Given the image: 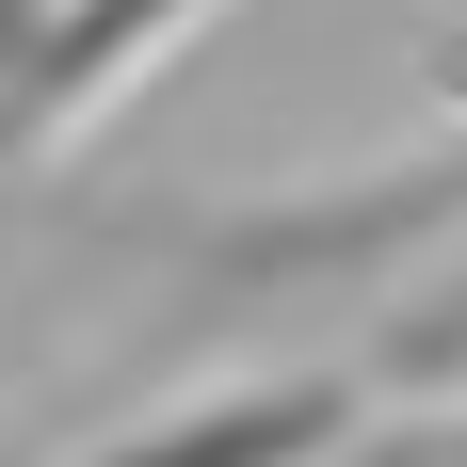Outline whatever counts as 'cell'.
<instances>
[{"instance_id":"2","label":"cell","mask_w":467,"mask_h":467,"mask_svg":"<svg viewBox=\"0 0 467 467\" xmlns=\"http://www.w3.org/2000/svg\"><path fill=\"white\" fill-rule=\"evenodd\" d=\"M226 0H48L33 33L0 48V161H33V145H81L97 113L130 81H161L193 33H210Z\"/></svg>"},{"instance_id":"4","label":"cell","mask_w":467,"mask_h":467,"mask_svg":"<svg viewBox=\"0 0 467 467\" xmlns=\"http://www.w3.org/2000/svg\"><path fill=\"white\" fill-rule=\"evenodd\" d=\"M371 387H435V403H467V258L420 275V290L371 323Z\"/></svg>"},{"instance_id":"1","label":"cell","mask_w":467,"mask_h":467,"mask_svg":"<svg viewBox=\"0 0 467 467\" xmlns=\"http://www.w3.org/2000/svg\"><path fill=\"white\" fill-rule=\"evenodd\" d=\"M435 226H467V130L435 161H387L355 193H242V210H113V242L210 275L226 306H290V290H355L387 258H420Z\"/></svg>"},{"instance_id":"3","label":"cell","mask_w":467,"mask_h":467,"mask_svg":"<svg viewBox=\"0 0 467 467\" xmlns=\"http://www.w3.org/2000/svg\"><path fill=\"white\" fill-rule=\"evenodd\" d=\"M355 403H371V371H242L210 403H161V420L97 435L81 467H338Z\"/></svg>"},{"instance_id":"5","label":"cell","mask_w":467,"mask_h":467,"mask_svg":"<svg viewBox=\"0 0 467 467\" xmlns=\"http://www.w3.org/2000/svg\"><path fill=\"white\" fill-rule=\"evenodd\" d=\"M371 467H467V403H451V420H420V435H387Z\"/></svg>"}]
</instances>
